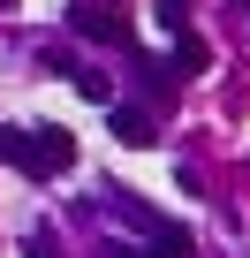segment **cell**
<instances>
[{"label": "cell", "instance_id": "6", "mask_svg": "<svg viewBox=\"0 0 250 258\" xmlns=\"http://www.w3.org/2000/svg\"><path fill=\"white\" fill-rule=\"evenodd\" d=\"M152 16H159V31H175V38H190V0H159Z\"/></svg>", "mask_w": 250, "mask_h": 258}, {"label": "cell", "instance_id": "7", "mask_svg": "<svg viewBox=\"0 0 250 258\" xmlns=\"http://www.w3.org/2000/svg\"><path fill=\"white\" fill-rule=\"evenodd\" d=\"M76 91H84V99H91V106H114V84H106V76H99V69H84V76H76Z\"/></svg>", "mask_w": 250, "mask_h": 258}, {"label": "cell", "instance_id": "2", "mask_svg": "<svg viewBox=\"0 0 250 258\" xmlns=\"http://www.w3.org/2000/svg\"><path fill=\"white\" fill-rule=\"evenodd\" d=\"M68 31H76V38H99V46H129V23L106 16V8H91V0H76V8H68Z\"/></svg>", "mask_w": 250, "mask_h": 258}, {"label": "cell", "instance_id": "3", "mask_svg": "<svg viewBox=\"0 0 250 258\" xmlns=\"http://www.w3.org/2000/svg\"><path fill=\"white\" fill-rule=\"evenodd\" d=\"M114 137H121V145H137V152H144V145H159V137H152V114H144V106H114Z\"/></svg>", "mask_w": 250, "mask_h": 258}, {"label": "cell", "instance_id": "1", "mask_svg": "<svg viewBox=\"0 0 250 258\" xmlns=\"http://www.w3.org/2000/svg\"><path fill=\"white\" fill-rule=\"evenodd\" d=\"M0 167L53 182V175H68V167H76V137H68L61 121H38V129H0Z\"/></svg>", "mask_w": 250, "mask_h": 258}, {"label": "cell", "instance_id": "8", "mask_svg": "<svg viewBox=\"0 0 250 258\" xmlns=\"http://www.w3.org/2000/svg\"><path fill=\"white\" fill-rule=\"evenodd\" d=\"M23 258H53V235H31V243H23Z\"/></svg>", "mask_w": 250, "mask_h": 258}, {"label": "cell", "instance_id": "5", "mask_svg": "<svg viewBox=\"0 0 250 258\" xmlns=\"http://www.w3.org/2000/svg\"><path fill=\"white\" fill-rule=\"evenodd\" d=\"M175 69H182V76H197V69H212V53H205V38H175Z\"/></svg>", "mask_w": 250, "mask_h": 258}, {"label": "cell", "instance_id": "4", "mask_svg": "<svg viewBox=\"0 0 250 258\" xmlns=\"http://www.w3.org/2000/svg\"><path fill=\"white\" fill-rule=\"evenodd\" d=\"M144 258H190V235H182L175 220H159V228H152V250H144Z\"/></svg>", "mask_w": 250, "mask_h": 258}]
</instances>
